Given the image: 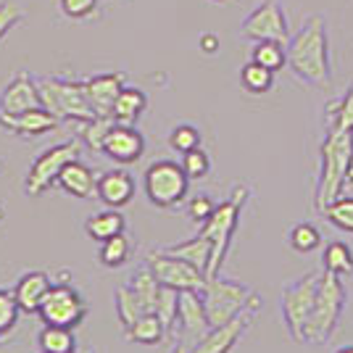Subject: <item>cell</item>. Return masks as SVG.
<instances>
[{
    "mask_svg": "<svg viewBox=\"0 0 353 353\" xmlns=\"http://www.w3.org/2000/svg\"><path fill=\"white\" fill-rule=\"evenodd\" d=\"M201 295H203V303H206L208 322H211V327H216V324L230 322L235 314L245 309L250 298H253V290L237 280L214 277V280H206Z\"/></svg>",
    "mask_w": 353,
    "mask_h": 353,
    "instance_id": "52a82bcc",
    "label": "cell"
},
{
    "mask_svg": "<svg viewBox=\"0 0 353 353\" xmlns=\"http://www.w3.org/2000/svg\"><path fill=\"white\" fill-rule=\"evenodd\" d=\"M250 190L245 185H235L230 198L216 203L214 214L208 216V221L201 224V235L211 240V264H208L206 277L214 280L219 277L221 266H224V259L230 253V245H232V237H235L237 227H240V216H243V208L248 203Z\"/></svg>",
    "mask_w": 353,
    "mask_h": 353,
    "instance_id": "3957f363",
    "label": "cell"
},
{
    "mask_svg": "<svg viewBox=\"0 0 353 353\" xmlns=\"http://www.w3.org/2000/svg\"><path fill=\"white\" fill-rule=\"evenodd\" d=\"M24 311L16 301L14 290H3L0 288V338H14L16 330H19V316Z\"/></svg>",
    "mask_w": 353,
    "mask_h": 353,
    "instance_id": "1f68e13d",
    "label": "cell"
},
{
    "mask_svg": "<svg viewBox=\"0 0 353 353\" xmlns=\"http://www.w3.org/2000/svg\"><path fill=\"white\" fill-rule=\"evenodd\" d=\"M40 105H43L40 85L27 72L16 74L0 92V111L3 114H24V111L40 108Z\"/></svg>",
    "mask_w": 353,
    "mask_h": 353,
    "instance_id": "e0dca14e",
    "label": "cell"
},
{
    "mask_svg": "<svg viewBox=\"0 0 353 353\" xmlns=\"http://www.w3.org/2000/svg\"><path fill=\"white\" fill-rule=\"evenodd\" d=\"M169 353H190V343H185V340H179V343H176L174 348H172V351Z\"/></svg>",
    "mask_w": 353,
    "mask_h": 353,
    "instance_id": "f6af8a7d",
    "label": "cell"
},
{
    "mask_svg": "<svg viewBox=\"0 0 353 353\" xmlns=\"http://www.w3.org/2000/svg\"><path fill=\"white\" fill-rule=\"evenodd\" d=\"M182 169L190 179H203L211 172V159L203 148H192L188 153H182Z\"/></svg>",
    "mask_w": 353,
    "mask_h": 353,
    "instance_id": "ab89813d",
    "label": "cell"
},
{
    "mask_svg": "<svg viewBox=\"0 0 353 353\" xmlns=\"http://www.w3.org/2000/svg\"><path fill=\"white\" fill-rule=\"evenodd\" d=\"M348 185L353 188V163H351V172H348Z\"/></svg>",
    "mask_w": 353,
    "mask_h": 353,
    "instance_id": "7dc6e473",
    "label": "cell"
},
{
    "mask_svg": "<svg viewBox=\"0 0 353 353\" xmlns=\"http://www.w3.org/2000/svg\"><path fill=\"white\" fill-rule=\"evenodd\" d=\"M0 172H3V161H0Z\"/></svg>",
    "mask_w": 353,
    "mask_h": 353,
    "instance_id": "816d5d0a",
    "label": "cell"
},
{
    "mask_svg": "<svg viewBox=\"0 0 353 353\" xmlns=\"http://www.w3.org/2000/svg\"><path fill=\"white\" fill-rule=\"evenodd\" d=\"M8 343H11V338H0V348H3V345H8Z\"/></svg>",
    "mask_w": 353,
    "mask_h": 353,
    "instance_id": "c3c4849f",
    "label": "cell"
},
{
    "mask_svg": "<svg viewBox=\"0 0 353 353\" xmlns=\"http://www.w3.org/2000/svg\"><path fill=\"white\" fill-rule=\"evenodd\" d=\"M130 288H132V293L140 298V303L145 306L148 314H153L156 311V298H159V290H161V282L156 280V274L150 272V266H140V269H134V274L130 277L127 282Z\"/></svg>",
    "mask_w": 353,
    "mask_h": 353,
    "instance_id": "83f0119b",
    "label": "cell"
},
{
    "mask_svg": "<svg viewBox=\"0 0 353 353\" xmlns=\"http://www.w3.org/2000/svg\"><path fill=\"white\" fill-rule=\"evenodd\" d=\"M59 185L61 190L72 198H79V201H90L95 198V190H98V176L90 169L88 163H82L79 159L63 166V172L59 174Z\"/></svg>",
    "mask_w": 353,
    "mask_h": 353,
    "instance_id": "44dd1931",
    "label": "cell"
},
{
    "mask_svg": "<svg viewBox=\"0 0 353 353\" xmlns=\"http://www.w3.org/2000/svg\"><path fill=\"white\" fill-rule=\"evenodd\" d=\"M201 50H203V53H216V50H219V37L211 34V32L201 34Z\"/></svg>",
    "mask_w": 353,
    "mask_h": 353,
    "instance_id": "ee69618b",
    "label": "cell"
},
{
    "mask_svg": "<svg viewBox=\"0 0 353 353\" xmlns=\"http://www.w3.org/2000/svg\"><path fill=\"white\" fill-rule=\"evenodd\" d=\"M127 77L121 72H108V74H95L85 79V92H88L90 105L95 108L98 117H111L114 101L119 98V92L127 88L124 85Z\"/></svg>",
    "mask_w": 353,
    "mask_h": 353,
    "instance_id": "d6986e66",
    "label": "cell"
},
{
    "mask_svg": "<svg viewBox=\"0 0 353 353\" xmlns=\"http://www.w3.org/2000/svg\"><path fill=\"white\" fill-rule=\"evenodd\" d=\"M137 185H134V176L124 169H111L98 176V190L95 198L103 203L105 208H124L132 203Z\"/></svg>",
    "mask_w": 353,
    "mask_h": 353,
    "instance_id": "ac0fdd59",
    "label": "cell"
},
{
    "mask_svg": "<svg viewBox=\"0 0 353 353\" xmlns=\"http://www.w3.org/2000/svg\"><path fill=\"white\" fill-rule=\"evenodd\" d=\"M345 301H348V290H345V285L340 282V277L322 269L316 303H314L309 319H306L303 330H301V340H298V343L322 345V343H327V340L332 338V335L338 332L340 316H343V311H345Z\"/></svg>",
    "mask_w": 353,
    "mask_h": 353,
    "instance_id": "277c9868",
    "label": "cell"
},
{
    "mask_svg": "<svg viewBox=\"0 0 353 353\" xmlns=\"http://www.w3.org/2000/svg\"><path fill=\"white\" fill-rule=\"evenodd\" d=\"M256 63H261L272 72H280L282 66L288 63V50H285V43H277V40H264L253 48V59Z\"/></svg>",
    "mask_w": 353,
    "mask_h": 353,
    "instance_id": "836d02e7",
    "label": "cell"
},
{
    "mask_svg": "<svg viewBox=\"0 0 353 353\" xmlns=\"http://www.w3.org/2000/svg\"><path fill=\"white\" fill-rule=\"evenodd\" d=\"M163 250H169V253H174L179 259H185V261H190L195 269H201L203 274L208 272V264H211V240L203 237L201 232L190 240H182V243H174V245H166ZM208 280V277H206Z\"/></svg>",
    "mask_w": 353,
    "mask_h": 353,
    "instance_id": "cb8c5ba5",
    "label": "cell"
},
{
    "mask_svg": "<svg viewBox=\"0 0 353 353\" xmlns=\"http://www.w3.org/2000/svg\"><path fill=\"white\" fill-rule=\"evenodd\" d=\"M88 301L85 295L74 288L72 282H53L50 293L45 295L43 306L37 311V316L43 324H56V327H69L77 330L88 316Z\"/></svg>",
    "mask_w": 353,
    "mask_h": 353,
    "instance_id": "30bf717a",
    "label": "cell"
},
{
    "mask_svg": "<svg viewBox=\"0 0 353 353\" xmlns=\"http://www.w3.org/2000/svg\"><path fill=\"white\" fill-rule=\"evenodd\" d=\"M143 190L150 206L176 208L190 190V176L176 161H153L143 174Z\"/></svg>",
    "mask_w": 353,
    "mask_h": 353,
    "instance_id": "8992f818",
    "label": "cell"
},
{
    "mask_svg": "<svg viewBox=\"0 0 353 353\" xmlns=\"http://www.w3.org/2000/svg\"><path fill=\"white\" fill-rule=\"evenodd\" d=\"M61 119L56 114H50L45 105L40 108H30L24 114H3L0 111V127L6 132L16 134V137H40V134H48L53 130H59Z\"/></svg>",
    "mask_w": 353,
    "mask_h": 353,
    "instance_id": "5bb4252c",
    "label": "cell"
},
{
    "mask_svg": "<svg viewBox=\"0 0 353 353\" xmlns=\"http://www.w3.org/2000/svg\"><path fill=\"white\" fill-rule=\"evenodd\" d=\"M148 105V98L143 90L137 88H124L119 92V98L114 101V108H111V117L117 124H137V119L143 117Z\"/></svg>",
    "mask_w": 353,
    "mask_h": 353,
    "instance_id": "603a6c76",
    "label": "cell"
},
{
    "mask_svg": "<svg viewBox=\"0 0 353 353\" xmlns=\"http://www.w3.org/2000/svg\"><path fill=\"white\" fill-rule=\"evenodd\" d=\"M288 66L293 69L298 79L309 82L314 88H327L332 72H330V50H327V30L322 16H311L301 32L288 45Z\"/></svg>",
    "mask_w": 353,
    "mask_h": 353,
    "instance_id": "6da1fadb",
    "label": "cell"
},
{
    "mask_svg": "<svg viewBox=\"0 0 353 353\" xmlns=\"http://www.w3.org/2000/svg\"><path fill=\"white\" fill-rule=\"evenodd\" d=\"M114 309H117V316H119V324L127 330V327H132L140 316H145L148 311L145 306L140 303V298L132 293V288L130 285H119L117 293H114Z\"/></svg>",
    "mask_w": 353,
    "mask_h": 353,
    "instance_id": "f1b7e54d",
    "label": "cell"
},
{
    "mask_svg": "<svg viewBox=\"0 0 353 353\" xmlns=\"http://www.w3.org/2000/svg\"><path fill=\"white\" fill-rule=\"evenodd\" d=\"M145 264L150 266V272L156 274V280L166 285V288H174V290H203L206 285V274L201 269H195L190 261L179 259L169 250H153L145 256Z\"/></svg>",
    "mask_w": 353,
    "mask_h": 353,
    "instance_id": "7c38bea8",
    "label": "cell"
},
{
    "mask_svg": "<svg viewBox=\"0 0 353 353\" xmlns=\"http://www.w3.org/2000/svg\"><path fill=\"white\" fill-rule=\"evenodd\" d=\"M214 3H227V0H214Z\"/></svg>",
    "mask_w": 353,
    "mask_h": 353,
    "instance_id": "f907efd6",
    "label": "cell"
},
{
    "mask_svg": "<svg viewBox=\"0 0 353 353\" xmlns=\"http://www.w3.org/2000/svg\"><path fill=\"white\" fill-rule=\"evenodd\" d=\"M79 127H82L79 134H82V140L88 143L90 150L103 153L105 137H108V132L117 127V121H114V117H95L92 121H85V124H79Z\"/></svg>",
    "mask_w": 353,
    "mask_h": 353,
    "instance_id": "d6a6232c",
    "label": "cell"
},
{
    "mask_svg": "<svg viewBox=\"0 0 353 353\" xmlns=\"http://www.w3.org/2000/svg\"><path fill=\"white\" fill-rule=\"evenodd\" d=\"M288 243H290V248L298 250V253H311V250H316L322 245V232L316 230V224L301 221V224H295L293 230H290Z\"/></svg>",
    "mask_w": 353,
    "mask_h": 353,
    "instance_id": "e575fe53",
    "label": "cell"
},
{
    "mask_svg": "<svg viewBox=\"0 0 353 353\" xmlns=\"http://www.w3.org/2000/svg\"><path fill=\"white\" fill-rule=\"evenodd\" d=\"M335 353H353V345H345V348H338Z\"/></svg>",
    "mask_w": 353,
    "mask_h": 353,
    "instance_id": "bcb514c9",
    "label": "cell"
},
{
    "mask_svg": "<svg viewBox=\"0 0 353 353\" xmlns=\"http://www.w3.org/2000/svg\"><path fill=\"white\" fill-rule=\"evenodd\" d=\"M322 266L324 272H332L338 277H351L353 274V253L345 243H330L327 248L322 250Z\"/></svg>",
    "mask_w": 353,
    "mask_h": 353,
    "instance_id": "f546056e",
    "label": "cell"
},
{
    "mask_svg": "<svg viewBox=\"0 0 353 353\" xmlns=\"http://www.w3.org/2000/svg\"><path fill=\"white\" fill-rule=\"evenodd\" d=\"M319 280H322V272H309L290 285H285V290H282V319H285V327H288L293 340H301V330H303V324H306L311 309L316 303Z\"/></svg>",
    "mask_w": 353,
    "mask_h": 353,
    "instance_id": "ba28073f",
    "label": "cell"
},
{
    "mask_svg": "<svg viewBox=\"0 0 353 353\" xmlns=\"http://www.w3.org/2000/svg\"><path fill=\"white\" fill-rule=\"evenodd\" d=\"M327 124L330 130H345V132H353V90H348L340 101L327 105Z\"/></svg>",
    "mask_w": 353,
    "mask_h": 353,
    "instance_id": "d590c367",
    "label": "cell"
},
{
    "mask_svg": "<svg viewBox=\"0 0 353 353\" xmlns=\"http://www.w3.org/2000/svg\"><path fill=\"white\" fill-rule=\"evenodd\" d=\"M37 85H40L43 105L50 114H56L61 121L85 124V121H92L98 117L95 108L88 101L85 82H69V79H59V77H45Z\"/></svg>",
    "mask_w": 353,
    "mask_h": 353,
    "instance_id": "5b68a950",
    "label": "cell"
},
{
    "mask_svg": "<svg viewBox=\"0 0 353 353\" xmlns=\"http://www.w3.org/2000/svg\"><path fill=\"white\" fill-rule=\"evenodd\" d=\"M214 208H216V203L211 201V195L201 192V195L190 198V203H188V216H190V219L201 227V224H203V221H208V216L214 214Z\"/></svg>",
    "mask_w": 353,
    "mask_h": 353,
    "instance_id": "b9f144b4",
    "label": "cell"
},
{
    "mask_svg": "<svg viewBox=\"0 0 353 353\" xmlns=\"http://www.w3.org/2000/svg\"><path fill=\"white\" fill-rule=\"evenodd\" d=\"M132 253H134L132 240L127 237V232H121V235H117V237H111V240H105V243H101L98 261H101V266H105V269H121V266L130 264Z\"/></svg>",
    "mask_w": 353,
    "mask_h": 353,
    "instance_id": "4316f807",
    "label": "cell"
},
{
    "mask_svg": "<svg viewBox=\"0 0 353 353\" xmlns=\"http://www.w3.org/2000/svg\"><path fill=\"white\" fill-rule=\"evenodd\" d=\"M259 311H261V295L253 293L245 309L235 314L230 322L211 327L195 345H190V353H230L240 343V338L250 330V324H253Z\"/></svg>",
    "mask_w": 353,
    "mask_h": 353,
    "instance_id": "8fae6325",
    "label": "cell"
},
{
    "mask_svg": "<svg viewBox=\"0 0 353 353\" xmlns=\"http://www.w3.org/2000/svg\"><path fill=\"white\" fill-rule=\"evenodd\" d=\"M240 85H243V90H248L250 95H264L274 85V72L256 63V61H250L240 72Z\"/></svg>",
    "mask_w": 353,
    "mask_h": 353,
    "instance_id": "4dcf8cb0",
    "label": "cell"
},
{
    "mask_svg": "<svg viewBox=\"0 0 353 353\" xmlns=\"http://www.w3.org/2000/svg\"><path fill=\"white\" fill-rule=\"evenodd\" d=\"M40 353H43V351H40Z\"/></svg>",
    "mask_w": 353,
    "mask_h": 353,
    "instance_id": "f5cc1de1",
    "label": "cell"
},
{
    "mask_svg": "<svg viewBox=\"0 0 353 353\" xmlns=\"http://www.w3.org/2000/svg\"><path fill=\"white\" fill-rule=\"evenodd\" d=\"M322 216H327V221H330V224H335L338 230L353 235V198L340 195L335 203H330V206H327V211H324Z\"/></svg>",
    "mask_w": 353,
    "mask_h": 353,
    "instance_id": "74e56055",
    "label": "cell"
},
{
    "mask_svg": "<svg viewBox=\"0 0 353 353\" xmlns=\"http://www.w3.org/2000/svg\"><path fill=\"white\" fill-rule=\"evenodd\" d=\"M153 314L166 324V330H172V327L176 324V314H179V290L161 285L159 298H156V311H153Z\"/></svg>",
    "mask_w": 353,
    "mask_h": 353,
    "instance_id": "8d00e7d4",
    "label": "cell"
},
{
    "mask_svg": "<svg viewBox=\"0 0 353 353\" xmlns=\"http://www.w3.org/2000/svg\"><path fill=\"white\" fill-rule=\"evenodd\" d=\"M103 153L117 163H137L145 153V137L132 124H117L103 143Z\"/></svg>",
    "mask_w": 353,
    "mask_h": 353,
    "instance_id": "2e32d148",
    "label": "cell"
},
{
    "mask_svg": "<svg viewBox=\"0 0 353 353\" xmlns=\"http://www.w3.org/2000/svg\"><path fill=\"white\" fill-rule=\"evenodd\" d=\"M21 19H24V8H21L19 3H14V0L3 3V6H0V40L14 30Z\"/></svg>",
    "mask_w": 353,
    "mask_h": 353,
    "instance_id": "7bdbcfd3",
    "label": "cell"
},
{
    "mask_svg": "<svg viewBox=\"0 0 353 353\" xmlns=\"http://www.w3.org/2000/svg\"><path fill=\"white\" fill-rule=\"evenodd\" d=\"M169 148L176 153H188L192 148H201V132L192 124H176L169 132Z\"/></svg>",
    "mask_w": 353,
    "mask_h": 353,
    "instance_id": "f35d334b",
    "label": "cell"
},
{
    "mask_svg": "<svg viewBox=\"0 0 353 353\" xmlns=\"http://www.w3.org/2000/svg\"><path fill=\"white\" fill-rule=\"evenodd\" d=\"M166 335H169V330H166V324L156 314H145L132 327L124 330V340L127 343H137V345H159Z\"/></svg>",
    "mask_w": 353,
    "mask_h": 353,
    "instance_id": "d4e9b609",
    "label": "cell"
},
{
    "mask_svg": "<svg viewBox=\"0 0 353 353\" xmlns=\"http://www.w3.org/2000/svg\"><path fill=\"white\" fill-rule=\"evenodd\" d=\"M37 345L43 353H77V335L69 327H56V324H45L37 332Z\"/></svg>",
    "mask_w": 353,
    "mask_h": 353,
    "instance_id": "484cf974",
    "label": "cell"
},
{
    "mask_svg": "<svg viewBox=\"0 0 353 353\" xmlns=\"http://www.w3.org/2000/svg\"><path fill=\"white\" fill-rule=\"evenodd\" d=\"M50 288H53L50 274L34 269V272H24V274L16 280L14 295L24 314H37L40 306H43L45 295L50 293Z\"/></svg>",
    "mask_w": 353,
    "mask_h": 353,
    "instance_id": "ffe728a7",
    "label": "cell"
},
{
    "mask_svg": "<svg viewBox=\"0 0 353 353\" xmlns=\"http://www.w3.org/2000/svg\"><path fill=\"white\" fill-rule=\"evenodd\" d=\"M176 322H179V330H182V338L190 340V345H195V343L211 330L206 303H203L201 290H182V293H179V314H176Z\"/></svg>",
    "mask_w": 353,
    "mask_h": 353,
    "instance_id": "9a60e30c",
    "label": "cell"
},
{
    "mask_svg": "<svg viewBox=\"0 0 353 353\" xmlns=\"http://www.w3.org/2000/svg\"><path fill=\"white\" fill-rule=\"evenodd\" d=\"M98 11V0H61V14L74 21L90 19Z\"/></svg>",
    "mask_w": 353,
    "mask_h": 353,
    "instance_id": "60d3db41",
    "label": "cell"
},
{
    "mask_svg": "<svg viewBox=\"0 0 353 353\" xmlns=\"http://www.w3.org/2000/svg\"><path fill=\"white\" fill-rule=\"evenodd\" d=\"M79 150L82 148H79L77 140H66V143H59V145H50L48 150H43L30 166V172H27L24 192L30 198H37L48 188H53L59 182V174L63 172V166L79 159Z\"/></svg>",
    "mask_w": 353,
    "mask_h": 353,
    "instance_id": "9c48e42d",
    "label": "cell"
},
{
    "mask_svg": "<svg viewBox=\"0 0 353 353\" xmlns=\"http://www.w3.org/2000/svg\"><path fill=\"white\" fill-rule=\"evenodd\" d=\"M124 230H127V221L119 214V208L98 211V214L88 216V221H85V232H88L95 243H105V240H111V237L121 235Z\"/></svg>",
    "mask_w": 353,
    "mask_h": 353,
    "instance_id": "7402d4cb",
    "label": "cell"
},
{
    "mask_svg": "<svg viewBox=\"0 0 353 353\" xmlns=\"http://www.w3.org/2000/svg\"><path fill=\"white\" fill-rule=\"evenodd\" d=\"M243 34H245L248 40H256V43H264V40L290 43L285 14H282V8L274 0H266L264 6H259V8L243 21Z\"/></svg>",
    "mask_w": 353,
    "mask_h": 353,
    "instance_id": "4fadbf2b",
    "label": "cell"
},
{
    "mask_svg": "<svg viewBox=\"0 0 353 353\" xmlns=\"http://www.w3.org/2000/svg\"><path fill=\"white\" fill-rule=\"evenodd\" d=\"M353 163V132L330 130L322 143V169L314 192V208L324 214L330 203H335L348 188V172Z\"/></svg>",
    "mask_w": 353,
    "mask_h": 353,
    "instance_id": "7a4b0ae2",
    "label": "cell"
},
{
    "mask_svg": "<svg viewBox=\"0 0 353 353\" xmlns=\"http://www.w3.org/2000/svg\"><path fill=\"white\" fill-rule=\"evenodd\" d=\"M77 353H95V351H90V348H79Z\"/></svg>",
    "mask_w": 353,
    "mask_h": 353,
    "instance_id": "681fc988",
    "label": "cell"
}]
</instances>
